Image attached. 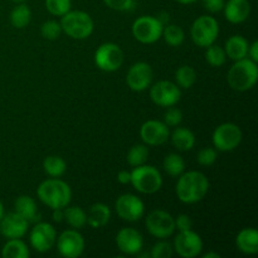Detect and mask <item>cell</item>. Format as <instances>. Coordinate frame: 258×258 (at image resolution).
Masks as SVG:
<instances>
[{
  "label": "cell",
  "mask_w": 258,
  "mask_h": 258,
  "mask_svg": "<svg viewBox=\"0 0 258 258\" xmlns=\"http://www.w3.org/2000/svg\"><path fill=\"white\" fill-rule=\"evenodd\" d=\"M150 256L153 258H170L173 256V247L169 242H158L151 248Z\"/></svg>",
  "instance_id": "cell-37"
},
{
  "label": "cell",
  "mask_w": 258,
  "mask_h": 258,
  "mask_svg": "<svg viewBox=\"0 0 258 258\" xmlns=\"http://www.w3.org/2000/svg\"><path fill=\"white\" fill-rule=\"evenodd\" d=\"M43 169L52 178H59L67 170V164L60 156H47L43 161Z\"/></svg>",
  "instance_id": "cell-27"
},
{
  "label": "cell",
  "mask_w": 258,
  "mask_h": 258,
  "mask_svg": "<svg viewBox=\"0 0 258 258\" xmlns=\"http://www.w3.org/2000/svg\"><path fill=\"white\" fill-rule=\"evenodd\" d=\"M40 33L42 37L48 40H55L59 38L60 33H62V28L60 24L55 20H48V22L43 23L42 28H40Z\"/></svg>",
  "instance_id": "cell-36"
},
{
  "label": "cell",
  "mask_w": 258,
  "mask_h": 258,
  "mask_svg": "<svg viewBox=\"0 0 258 258\" xmlns=\"http://www.w3.org/2000/svg\"><path fill=\"white\" fill-rule=\"evenodd\" d=\"M140 136L148 145H163L169 139V127L158 120H149L143 123L140 128Z\"/></svg>",
  "instance_id": "cell-17"
},
{
  "label": "cell",
  "mask_w": 258,
  "mask_h": 258,
  "mask_svg": "<svg viewBox=\"0 0 258 258\" xmlns=\"http://www.w3.org/2000/svg\"><path fill=\"white\" fill-rule=\"evenodd\" d=\"M181 92L178 85L170 81H159L151 87L150 97L155 105L161 107H171L180 100Z\"/></svg>",
  "instance_id": "cell-12"
},
{
  "label": "cell",
  "mask_w": 258,
  "mask_h": 258,
  "mask_svg": "<svg viewBox=\"0 0 258 258\" xmlns=\"http://www.w3.org/2000/svg\"><path fill=\"white\" fill-rule=\"evenodd\" d=\"M30 244L33 248L37 252L44 253L48 252L57 241V234H55V229L53 228L52 224L49 223H38L35 224L34 228L30 232Z\"/></svg>",
  "instance_id": "cell-15"
},
{
  "label": "cell",
  "mask_w": 258,
  "mask_h": 258,
  "mask_svg": "<svg viewBox=\"0 0 258 258\" xmlns=\"http://www.w3.org/2000/svg\"><path fill=\"white\" fill-rule=\"evenodd\" d=\"M60 28L68 37L73 39H86L93 32V20L87 13L75 10L64 14L60 20Z\"/></svg>",
  "instance_id": "cell-4"
},
{
  "label": "cell",
  "mask_w": 258,
  "mask_h": 258,
  "mask_svg": "<svg viewBox=\"0 0 258 258\" xmlns=\"http://www.w3.org/2000/svg\"><path fill=\"white\" fill-rule=\"evenodd\" d=\"M2 256L4 258H28L29 249L27 244L19 238H12L3 247Z\"/></svg>",
  "instance_id": "cell-26"
},
{
  "label": "cell",
  "mask_w": 258,
  "mask_h": 258,
  "mask_svg": "<svg viewBox=\"0 0 258 258\" xmlns=\"http://www.w3.org/2000/svg\"><path fill=\"white\" fill-rule=\"evenodd\" d=\"M221 256H219L218 253H214V252H208V253H206L203 256V258H219Z\"/></svg>",
  "instance_id": "cell-46"
},
{
  "label": "cell",
  "mask_w": 258,
  "mask_h": 258,
  "mask_svg": "<svg viewBox=\"0 0 258 258\" xmlns=\"http://www.w3.org/2000/svg\"><path fill=\"white\" fill-rule=\"evenodd\" d=\"M95 63L105 72L117 71L123 63V52L115 43H103L95 53Z\"/></svg>",
  "instance_id": "cell-8"
},
{
  "label": "cell",
  "mask_w": 258,
  "mask_h": 258,
  "mask_svg": "<svg viewBox=\"0 0 258 258\" xmlns=\"http://www.w3.org/2000/svg\"><path fill=\"white\" fill-rule=\"evenodd\" d=\"M161 37L164 38L166 43L171 47H179L181 43L184 42V30L181 29L179 25L175 24H169L164 25L163 28V34Z\"/></svg>",
  "instance_id": "cell-31"
},
{
  "label": "cell",
  "mask_w": 258,
  "mask_h": 258,
  "mask_svg": "<svg viewBox=\"0 0 258 258\" xmlns=\"http://www.w3.org/2000/svg\"><path fill=\"white\" fill-rule=\"evenodd\" d=\"M164 170L170 176H180L185 170V163L184 159L178 154H169L164 159Z\"/></svg>",
  "instance_id": "cell-30"
},
{
  "label": "cell",
  "mask_w": 258,
  "mask_h": 258,
  "mask_svg": "<svg viewBox=\"0 0 258 258\" xmlns=\"http://www.w3.org/2000/svg\"><path fill=\"white\" fill-rule=\"evenodd\" d=\"M111 218V212L106 204L96 203L90 208L87 214V223L92 228H102L108 223Z\"/></svg>",
  "instance_id": "cell-23"
},
{
  "label": "cell",
  "mask_w": 258,
  "mask_h": 258,
  "mask_svg": "<svg viewBox=\"0 0 258 258\" xmlns=\"http://www.w3.org/2000/svg\"><path fill=\"white\" fill-rule=\"evenodd\" d=\"M131 184L138 191L143 194H154L160 190L163 178L159 170L150 165L135 166L131 171Z\"/></svg>",
  "instance_id": "cell-5"
},
{
  "label": "cell",
  "mask_w": 258,
  "mask_h": 258,
  "mask_svg": "<svg viewBox=\"0 0 258 258\" xmlns=\"http://www.w3.org/2000/svg\"><path fill=\"white\" fill-rule=\"evenodd\" d=\"M183 120V113L178 108H169L164 115V123L166 126H178Z\"/></svg>",
  "instance_id": "cell-39"
},
{
  "label": "cell",
  "mask_w": 258,
  "mask_h": 258,
  "mask_svg": "<svg viewBox=\"0 0 258 258\" xmlns=\"http://www.w3.org/2000/svg\"><path fill=\"white\" fill-rule=\"evenodd\" d=\"M27 219L23 218L17 212L8 213L7 216H3L0 219V233L7 238H22L28 229Z\"/></svg>",
  "instance_id": "cell-18"
},
{
  "label": "cell",
  "mask_w": 258,
  "mask_h": 258,
  "mask_svg": "<svg viewBox=\"0 0 258 258\" xmlns=\"http://www.w3.org/2000/svg\"><path fill=\"white\" fill-rule=\"evenodd\" d=\"M103 2L110 9L117 10V12L130 10L134 5V0H103Z\"/></svg>",
  "instance_id": "cell-40"
},
{
  "label": "cell",
  "mask_w": 258,
  "mask_h": 258,
  "mask_svg": "<svg viewBox=\"0 0 258 258\" xmlns=\"http://www.w3.org/2000/svg\"><path fill=\"white\" fill-rule=\"evenodd\" d=\"M149 149L145 145H134L127 153V163L131 166L144 165L148 160Z\"/></svg>",
  "instance_id": "cell-33"
},
{
  "label": "cell",
  "mask_w": 258,
  "mask_h": 258,
  "mask_svg": "<svg viewBox=\"0 0 258 258\" xmlns=\"http://www.w3.org/2000/svg\"><path fill=\"white\" fill-rule=\"evenodd\" d=\"M242 141V131L236 123L226 122L219 125L213 133V145L219 151H232Z\"/></svg>",
  "instance_id": "cell-9"
},
{
  "label": "cell",
  "mask_w": 258,
  "mask_h": 258,
  "mask_svg": "<svg viewBox=\"0 0 258 258\" xmlns=\"http://www.w3.org/2000/svg\"><path fill=\"white\" fill-rule=\"evenodd\" d=\"M15 212L27 219L28 222H34L38 219L37 214V206H35L34 199L30 198L28 196H20L19 198L15 201Z\"/></svg>",
  "instance_id": "cell-25"
},
{
  "label": "cell",
  "mask_w": 258,
  "mask_h": 258,
  "mask_svg": "<svg viewBox=\"0 0 258 258\" xmlns=\"http://www.w3.org/2000/svg\"><path fill=\"white\" fill-rule=\"evenodd\" d=\"M224 17L232 24L243 23L251 13V4L248 0H228L224 3Z\"/></svg>",
  "instance_id": "cell-20"
},
{
  "label": "cell",
  "mask_w": 258,
  "mask_h": 258,
  "mask_svg": "<svg viewBox=\"0 0 258 258\" xmlns=\"http://www.w3.org/2000/svg\"><path fill=\"white\" fill-rule=\"evenodd\" d=\"M153 81V70L145 62H138L130 67L126 77L127 86L135 92L145 91Z\"/></svg>",
  "instance_id": "cell-16"
},
{
  "label": "cell",
  "mask_w": 258,
  "mask_h": 258,
  "mask_svg": "<svg viewBox=\"0 0 258 258\" xmlns=\"http://www.w3.org/2000/svg\"><path fill=\"white\" fill-rule=\"evenodd\" d=\"M116 244L122 253L138 254L143 249L144 239L136 229L122 228L116 237Z\"/></svg>",
  "instance_id": "cell-19"
},
{
  "label": "cell",
  "mask_w": 258,
  "mask_h": 258,
  "mask_svg": "<svg viewBox=\"0 0 258 258\" xmlns=\"http://www.w3.org/2000/svg\"><path fill=\"white\" fill-rule=\"evenodd\" d=\"M237 248L246 254H256L258 252V232L254 228L242 229L236 238Z\"/></svg>",
  "instance_id": "cell-21"
},
{
  "label": "cell",
  "mask_w": 258,
  "mask_h": 258,
  "mask_svg": "<svg viewBox=\"0 0 258 258\" xmlns=\"http://www.w3.org/2000/svg\"><path fill=\"white\" fill-rule=\"evenodd\" d=\"M171 143L178 150L189 151L194 148L196 136L189 128L178 127L174 130L173 135H171Z\"/></svg>",
  "instance_id": "cell-24"
},
{
  "label": "cell",
  "mask_w": 258,
  "mask_h": 258,
  "mask_svg": "<svg viewBox=\"0 0 258 258\" xmlns=\"http://www.w3.org/2000/svg\"><path fill=\"white\" fill-rule=\"evenodd\" d=\"M45 8L55 17H63L71 10V0H45Z\"/></svg>",
  "instance_id": "cell-35"
},
{
  "label": "cell",
  "mask_w": 258,
  "mask_h": 258,
  "mask_svg": "<svg viewBox=\"0 0 258 258\" xmlns=\"http://www.w3.org/2000/svg\"><path fill=\"white\" fill-rule=\"evenodd\" d=\"M57 248L60 256L67 258H77L85 251V239L77 229L64 231L57 241Z\"/></svg>",
  "instance_id": "cell-14"
},
{
  "label": "cell",
  "mask_w": 258,
  "mask_h": 258,
  "mask_svg": "<svg viewBox=\"0 0 258 258\" xmlns=\"http://www.w3.org/2000/svg\"><path fill=\"white\" fill-rule=\"evenodd\" d=\"M63 218H64V213H63V209H53V221H54V222H62Z\"/></svg>",
  "instance_id": "cell-45"
},
{
  "label": "cell",
  "mask_w": 258,
  "mask_h": 258,
  "mask_svg": "<svg viewBox=\"0 0 258 258\" xmlns=\"http://www.w3.org/2000/svg\"><path fill=\"white\" fill-rule=\"evenodd\" d=\"M164 24L155 17L143 15L138 18L133 24V34L136 40L144 44L158 42L163 34Z\"/></svg>",
  "instance_id": "cell-7"
},
{
  "label": "cell",
  "mask_w": 258,
  "mask_h": 258,
  "mask_svg": "<svg viewBox=\"0 0 258 258\" xmlns=\"http://www.w3.org/2000/svg\"><path fill=\"white\" fill-rule=\"evenodd\" d=\"M258 80V67L257 63L252 59L236 60L233 66L229 70L227 75V81L228 85L238 92H244V91L251 90L254 87Z\"/></svg>",
  "instance_id": "cell-3"
},
{
  "label": "cell",
  "mask_w": 258,
  "mask_h": 258,
  "mask_svg": "<svg viewBox=\"0 0 258 258\" xmlns=\"http://www.w3.org/2000/svg\"><path fill=\"white\" fill-rule=\"evenodd\" d=\"M175 2L180 3V4H193V3H196L197 0H175Z\"/></svg>",
  "instance_id": "cell-47"
},
{
  "label": "cell",
  "mask_w": 258,
  "mask_h": 258,
  "mask_svg": "<svg viewBox=\"0 0 258 258\" xmlns=\"http://www.w3.org/2000/svg\"><path fill=\"white\" fill-rule=\"evenodd\" d=\"M117 180L120 181L121 184H128L131 181V173L127 170H121L120 173L117 174Z\"/></svg>",
  "instance_id": "cell-44"
},
{
  "label": "cell",
  "mask_w": 258,
  "mask_h": 258,
  "mask_svg": "<svg viewBox=\"0 0 258 258\" xmlns=\"http://www.w3.org/2000/svg\"><path fill=\"white\" fill-rule=\"evenodd\" d=\"M175 80L179 87L181 88H190L196 83L197 73L196 70L190 66H181L176 70Z\"/></svg>",
  "instance_id": "cell-32"
},
{
  "label": "cell",
  "mask_w": 258,
  "mask_h": 258,
  "mask_svg": "<svg viewBox=\"0 0 258 258\" xmlns=\"http://www.w3.org/2000/svg\"><path fill=\"white\" fill-rule=\"evenodd\" d=\"M248 54L253 62H258V42L254 40L251 45H248Z\"/></svg>",
  "instance_id": "cell-43"
},
{
  "label": "cell",
  "mask_w": 258,
  "mask_h": 258,
  "mask_svg": "<svg viewBox=\"0 0 258 258\" xmlns=\"http://www.w3.org/2000/svg\"><path fill=\"white\" fill-rule=\"evenodd\" d=\"M30 18H32V13L28 5L25 4L17 5L10 13V23L17 29H23L27 27L30 22Z\"/></svg>",
  "instance_id": "cell-28"
},
{
  "label": "cell",
  "mask_w": 258,
  "mask_h": 258,
  "mask_svg": "<svg viewBox=\"0 0 258 258\" xmlns=\"http://www.w3.org/2000/svg\"><path fill=\"white\" fill-rule=\"evenodd\" d=\"M175 222V229L180 231H188V229H191L193 227V222H191L190 217L186 216V214H180L178 216V218L174 219Z\"/></svg>",
  "instance_id": "cell-41"
},
{
  "label": "cell",
  "mask_w": 258,
  "mask_h": 258,
  "mask_svg": "<svg viewBox=\"0 0 258 258\" xmlns=\"http://www.w3.org/2000/svg\"><path fill=\"white\" fill-rule=\"evenodd\" d=\"M217 160V150L213 148H204L197 155V161L203 166H211Z\"/></svg>",
  "instance_id": "cell-38"
},
{
  "label": "cell",
  "mask_w": 258,
  "mask_h": 258,
  "mask_svg": "<svg viewBox=\"0 0 258 258\" xmlns=\"http://www.w3.org/2000/svg\"><path fill=\"white\" fill-rule=\"evenodd\" d=\"M176 196L185 204L201 202L209 190L208 178L201 171L191 170L181 174L176 183Z\"/></svg>",
  "instance_id": "cell-1"
},
{
  "label": "cell",
  "mask_w": 258,
  "mask_h": 258,
  "mask_svg": "<svg viewBox=\"0 0 258 258\" xmlns=\"http://www.w3.org/2000/svg\"><path fill=\"white\" fill-rule=\"evenodd\" d=\"M226 58L227 54L224 52V49L219 45L211 44L209 47H207V52H206V59L207 62L209 63L213 67H221L226 63Z\"/></svg>",
  "instance_id": "cell-34"
},
{
  "label": "cell",
  "mask_w": 258,
  "mask_h": 258,
  "mask_svg": "<svg viewBox=\"0 0 258 258\" xmlns=\"http://www.w3.org/2000/svg\"><path fill=\"white\" fill-rule=\"evenodd\" d=\"M149 233L156 238H168L175 231V222L171 214L165 211H153L145 221Z\"/></svg>",
  "instance_id": "cell-10"
},
{
  "label": "cell",
  "mask_w": 258,
  "mask_h": 258,
  "mask_svg": "<svg viewBox=\"0 0 258 258\" xmlns=\"http://www.w3.org/2000/svg\"><path fill=\"white\" fill-rule=\"evenodd\" d=\"M63 213H64L66 221L72 228L80 229L87 223V214L81 207H70V208H66Z\"/></svg>",
  "instance_id": "cell-29"
},
{
  "label": "cell",
  "mask_w": 258,
  "mask_h": 258,
  "mask_svg": "<svg viewBox=\"0 0 258 258\" xmlns=\"http://www.w3.org/2000/svg\"><path fill=\"white\" fill-rule=\"evenodd\" d=\"M174 249L183 258H194L201 254L203 249V241L201 236L191 229L180 231L174 239Z\"/></svg>",
  "instance_id": "cell-11"
},
{
  "label": "cell",
  "mask_w": 258,
  "mask_h": 258,
  "mask_svg": "<svg viewBox=\"0 0 258 258\" xmlns=\"http://www.w3.org/2000/svg\"><path fill=\"white\" fill-rule=\"evenodd\" d=\"M115 207L117 216L127 222H138L143 218L145 212L143 201L134 194H122L118 197Z\"/></svg>",
  "instance_id": "cell-13"
},
{
  "label": "cell",
  "mask_w": 258,
  "mask_h": 258,
  "mask_svg": "<svg viewBox=\"0 0 258 258\" xmlns=\"http://www.w3.org/2000/svg\"><path fill=\"white\" fill-rule=\"evenodd\" d=\"M12 2H14V3H23V2H24V0H12Z\"/></svg>",
  "instance_id": "cell-49"
},
{
  "label": "cell",
  "mask_w": 258,
  "mask_h": 258,
  "mask_svg": "<svg viewBox=\"0 0 258 258\" xmlns=\"http://www.w3.org/2000/svg\"><path fill=\"white\" fill-rule=\"evenodd\" d=\"M202 3L209 13H218L224 8V0H202Z\"/></svg>",
  "instance_id": "cell-42"
},
{
  "label": "cell",
  "mask_w": 258,
  "mask_h": 258,
  "mask_svg": "<svg viewBox=\"0 0 258 258\" xmlns=\"http://www.w3.org/2000/svg\"><path fill=\"white\" fill-rule=\"evenodd\" d=\"M38 198L43 204L52 209H63L70 204L72 190L66 181L60 179H47L37 189Z\"/></svg>",
  "instance_id": "cell-2"
},
{
  "label": "cell",
  "mask_w": 258,
  "mask_h": 258,
  "mask_svg": "<svg viewBox=\"0 0 258 258\" xmlns=\"http://www.w3.org/2000/svg\"><path fill=\"white\" fill-rule=\"evenodd\" d=\"M3 216H4V207H3V203L0 202V219L3 218Z\"/></svg>",
  "instance_id": "cell-48"
},
{
  "label": "cell",
  "mask_w": 258,
  "mask_h": 258,
  "mask_svg": "<svg viewBox=\"0 0 258 258\" xmlns=\"http://www.w3.org/2000/svg\"><path fill=\"white\" fill-rule=\"evenodd\" d=\"M224 52L233 60L243 59L248 54V42L242 35H232L226 42Z\"/></svg>",
  "instance_id": "cell-22"
},
{
  "label": "cell",
  "mask_w": 258,
  "mask_h": 258,
  "mask_svg": "<svg viewBox=\"0 0 258 258\" xmlns=\"http://www.w3.org/2000/svg\"><path fill=\"white\" fill-rule=\"evenodd\" d=\"M219 34V24L213 17L202 15L194 20L190 29L193 42L198 47L207 48L213 44Z\"/></svg>",
  "instance_id": "cell-6"
}]
</instances>
